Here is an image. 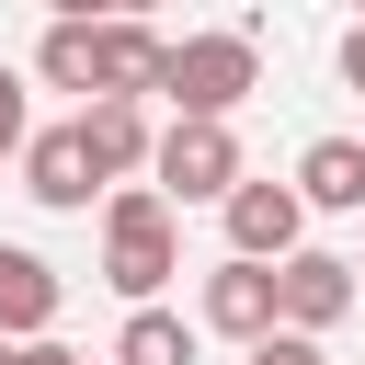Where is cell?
<instances>
[{"label":"cell","mask_w":365,"mask_h":365,"mask_svg":"<svg viewBox=\"0 0 365 365\" xmlns=\"http://www.w3.org/2000/svg\"><path fill=\"white\" fill-rule=\"evenodd\" d=\"M182 274V228H171V194L160 182H125L103 194V285L125 308H160V285Z\"/></svg>","instance_id":"6da1fadb"},{"label":"cell","mask_w":365,"mask_h":365,"mask_svg":"<svg viewBox=\"0 0 365 365\" xmlns=\"http://www.w3.org/2000/svg\"><path fill=\"white\" fill-rule=\"evenodd\" d=\"M251 91H262V46H251V34H182L171 68H160L171 125H228Z\"/></svg>","instance_id":"7a4b0ae2"},{"label":"cell","mask_w":365,"mask_h":365,"mask_svg":"<svg viewBox=\"0 0 365 365\" xmlns=\"http://www.w3.org/2000/svg\"><path fill=\"white\" fill-rule=\"evenodd\" d=\"M148 182H160L171 205H228V194L251 182V160H240V137H228V125H160Z\"/></svg>","instance_id":"3957f363"},{"label":"cell","mask_w":365,"mask_h":365,"mask_svg":"<svg viewBox=\"0 0 365 365\" xmlns=\"http://www.w3.org/2000/svg\"><path fill=\"white\" fill-rule=\"evenodd\" d=\"M217 217H228V262H274V274H285V262L308 251V194H297V182H262V171H251Z\"/></svg>","instance_id":"277c9868"},{"label":"cell","mask_w":365,"mask_h":365,"mask_svg":"<svg viewBox=\"0 0 365 365\" xmlns=\"http://www.w3.org/2000/svg\"><path fill=\"white\" fill-rule=\"evenodd\" d=\"M194 319H205L217 342L262 354V342L285 331V285H274V262H217V274H205V297H194Z\"/></svg>","instance_id":"5b68a950"},{"label":"cell","mask_w":365,"mask_h":365,"mask_svg":"<svg viewBox=\"0 0 365 365\" xmlns=\"http://www.w3.org/2000/svg\"><path fill=\"white\" fill-rule=\"evenodd\" d=\"M23 194H34V205H57V217H80L91 194H114V182H103V160H91V137H80V114H68V125H46V137L23 148Z\"/></svg>","instance_id":"8992f818"},{"label":"cell","mask_w":365,"mask_h":365,"mask_svg":"<svg viewBox=\"0 0 365 365\" xmlns=\"http://www.w3.org/2000/svg\"><path fill=\"white\" fill-rule=\"evenodd\" d=\"M57 308H68L57 262L23 251V240H0V342H57Z\"/></svg>","instance_id":"52a82bcc"},{"label":"cell","mask_w":365,"mask_h":365,"mask_svg":"<svg viewBox=\"0 0 365 365\" xmlns=\"http://www.w3.org/2000/svg\"><path fill=\"white\" fill-rule=\"evenodd\" d=\"M274 285H285V331H308V342H319L331 319H354V297H365V274H354L342 251H297Z\"/></svg>","instance_id":"ba28073f"},{"label":"cell","mask_w":365,"mask_h":365,"mask_svg":"<svg viewBox=\"0 0 365 365\" xmlns=\"http://www.w3.org/2000/svg\"><path fill=\"white\" fill-rule=\"evenodd\" d=\"M297 194H308V217H365V137H308Z\"/></svg>","instance_id":"9c48e42d"},{"label":"cell","mask_w":365,"mask_h":365,"mask_svg":"<svg viewBox=\"0 0 365 365\" xmlns=\"http://www.w3.org/2000/svg\"><path fill=\"white\" fill-rule=\"evenodd\" d=\"M34 80H46V91H80V114H91V103H103V23H80V11L46 23V34H34Z\"/></svg>","instance_id":"30bf717a"},{"label":"cell","mask_w":365,"mask_h":365,"mask_svg":"<svg viewBox=\"0 0 365 365\" xmlns=\"http://www.w3.org/2000/svg\"><path fill=\"white\" fill-rule=\"evenodd\" d=\"M80 137H91V160H103V182L125 194L148 160H160V125H148V103H91L80 114Z\"/></svg>","instance_id":"8fae6325"},{"label":"cell","mask_w":365,"mask_h":365,"mask_svg":"<svg viewBox=\"0 0 365 365\" xmlns=\"http://www.w3.org/2000/svg\"><path fill=\"white\" fill-rule=\"evenodd\" d=\"M194 319H171V308H125V331H114V365H194Z\"/></svg>","instance_id":"7c38bea8"},{"label":"cell","mask_w":365,"mask_h":365,"mask_svg":"<svg viewBox=\"0 0 365 365\" xmlns=\"http://www.w3.org/2000/svg\"><path fill=\"white\" fill-rule=\"evenodd\" d=\"M46 125H34V103H23V68H0V160L23 171V148H34Z\"/></svg>","instance_id":"4fadbf2b"},{"label":"cell","mask_w":365,"mask_h":365,"mask_svg":"<svg viewBox=\"0 0 365 365\" xmlns=\"http://www.w3.org/2000/svg\"><path fill=\"white\" fill-rule=\"evenodd\" d=\"M251 365H319V342H308V331H274V342H262Z\"/></svg>","instance_id":"5bb4252c"},{"label":"cell","mask_w":365,"mask_h":365,"mask_svg":"<svg viewBox=\"0 0 365 365\" xmlns=\"http://www.w3.org/2000/svg\"><path fill=\"white\" fill-rule=\"evenodd\" d=\"M0 365H80L68 342H0Z\"/></svg>","instance_id":"9a60e30c"},{"label":"cell","mask_w":365,"mask_h":365,"mask_svg":"<svg viewBox=\"0 0 365 365\" xmlns=\"http://www.w3.org/2000/svg\"><path fill=\"white\" fill-rule=\"evenodd\" d=\"M342 80H354V91H365V23H354V34H342Z\"/></svg>","instance_id":"2e32d148"},{"label":"cell","mask_w":365,"mask_h":365,"mask_svg":"<svg viewBox=\"0 0 365 365\" xmlns=\"http://www.w3.org/2000/svg\"><path fill=\"white\" fill-rule=\"evenodd\" d=\"M80 365H91V354H80ZM103 365H114V354H103Z\"/></svg>","instance_id":"e0dca14e"},{"label":"cell","mask_w":365,"mask_h":365,"mask_svg":"<svg viewBox=\"0 0 365 365\" xmlns=\"http://www.w3.org/2000/svg\"><path fill=\"white\" fill-rule=\"evenodd\" d=\"M354 274H365V262H354Z\"/></svg>","instance_id":"ac0fdd59"}]
</instances>
